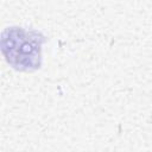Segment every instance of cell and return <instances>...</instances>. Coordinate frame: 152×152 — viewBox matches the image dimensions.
<instances>
[{"instance_id": "cell-1", "label": "cell", "mask_w": 152, "mask_h": 152, "mask_svg": "<svg viewBox=\"0 0 152 152\" xmlns=\"http://www.w3.org/2000/svg\"><path fill=\"white\" fill-rule=\"evenodd\" d=\"M44 37L37 31L11 27L4 31L1 50L7 62L20 70H32L40 65V48Z\"/></svg>"}]
</instances>
